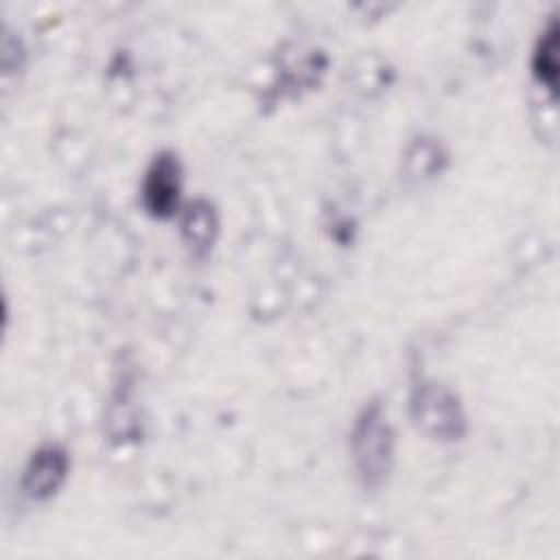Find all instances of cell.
<instances>
[{"label":"cell","mask_w":560,"mask_h":560,"mask_svg":"<svg viewBox=\"0 0 560 560\" xmlns=\"http://www.w3.org/2000/svg\"><path fill=\"white\" fill-rule=\"evenodd\" d=\"M182 190V166L175 153L162 151L153 158L142 182L144 208L160 219L175 212Z\"/></svg>","instance_id":"3957f363"},{"label":"cell","mask_w":560,"mask_h":560,"mask_svg":"<svg viewBox=\"0 0 560 560\" xmlns=\"http://www.w3.org/2000/svg\"><path fill=\"white\" fill-rule=\"evenodd\" d=\"M217 228H219V221H217L214 208L208 201H203V199L192 201L184 210L182 234L197 254H206L212 247Z\"/></svg>","instance_id":"5b68a950"},{"label":"cell","mask_w":560,"mask_h":560,"mask_svg":"<svg viewBox=\"0 0 560 560\" xmlns=\"http://www.w3.org/2000/svg\"><path fill=\"white\" fill-rule=\"evenodd\" d=\"M68 475V453L59 444H46L37 448L22 477V490L26 497L44 501L52 497Z\"/></svg>","instance_id":"277c9868"},{"label":"cell","mask_w":560,"mask_h":560,"mask_svg":"<svg viewBox=\"0 0 560 560\" xmlns=\"http://www.w3.org/2000/svg\"><path fill=\"white\" fill-rule=\"evenodd\" d=\"M411 418L418 429L435 440H459L466 431L457 396L433 381L416 385L411 394Z\"/></svg>","instance_id":"7a4b0ae2"},{"label":"cell","mask_w":560,"mask_h":560,"mask_svg":"<svg viewBox=\"0 0 560 560\" xmlns=\"http://www.w3.org/2000/svg\"><path fill=\"white\" fill-rule=\"evenodd\" d=\"M532 70L536 79L556 96L558 92V22L551 18L547 28L540 33L534 57Z\"/></svg>","instance_id":"8992f818"},{"label":"cell","mask_w":560,"mask_h":560,"mask_svg":"<svg viewBox=\"0 0 560 560\" xmlns=\"http://www.w3.org/2000/svg\"><path fill=\"white\" fill-rule=\"evenodd\" d=\"M352 459L357 475L368 488H376L387 479L394 455V433L378 402H372L357 418L352 429Z\"/></svg>","instance_id":"6da1fadb"}]
</instances>
